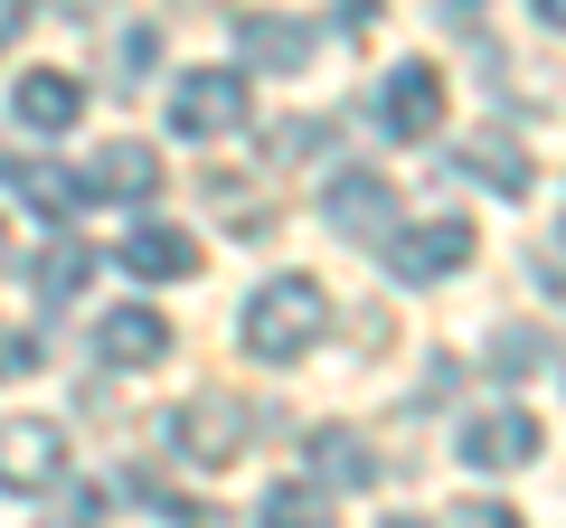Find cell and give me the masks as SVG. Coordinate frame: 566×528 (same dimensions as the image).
Returning <instances> with one entry per match:
<instances>
[{"mask_svg": "<svg viewBox=\"0 0 566 528\" xmlns=\"http://www.w3.org/2000/svg\"><path fill=\"white\" fill-rule=\"evenodd\" d=\"M538 20H547V29H566V0H538Z\"/></svg>", "mask_w": 566, "mask_h": 528, "instance_id": "cell-24", "label": "cell"}, {"mask_svg": "<svg viewBox=\"0 0 566 528\" xmlns=\"http://www.w3.org/2000/svg\"><path fill=\"white\" fill-rule=\"evenodd\" d=\"M463 463H472V472H520V463H538V415H520V406L472 415V425H463Z\"/></svg>", "mask_w": 566, "mask_h": 528, "instance_id": "cell-7", "label": "cell"}, {"mask_svg": "<svg viewBox=\"0 0 566 528\" xmlns=\"http://www.w3.org/2000/svg\"><path fill=\"white\" fill-rule=\"evenodd\" d=\"M95 349H104V359H114V368H151V359H161V349H170V321H161V311H114V321H104L95 330Z\"/></svg>", "mask_w": 566, "mask_h": 528, "instance_id": "cell-11", "label": "cell"}, {"mask_svg": "<svg viewBox=\"0 0 566 528\" xmlns=\"http://www.w3.org/2000/svg\"><path fill=\"white\" fill-rule=\"evenodd\" d=\"M20 29H29V0H0V47L20 39Z\"/></svg>", "mask_w": 566, "mask_h": 528, "instance_id": "cell-23", "label": "cell"}, {"mask_svg": "<svg viewBox=\"0 0 566 528\" xmlns=\"http://www.w3.org/2000/svg\"><path fill=\"white\" fill-rule=\"evenodd\" d=\"M491 359H501V378H528V368L547 359V340L538 330H491Z\"/></svg>", "mask_w": 566, "mask_h": 528, "instance_id": "cell-18", "label": "cell"}, {"mask_svg": "<svg viewBox=\"0 0 566 528\" xmlns=\"http://www.w3.org/2000/svg\"><path fill=\"white\" fill-rule=\"evenodd\" d=\"M123 274H142V284H170V274H199V245H189L180 226H133V236H123Z\"/></svg>", "mask_w": 566, "mask_h": 528, "instance_id": "cell-10", "label": "cell"}, {"mask_svg": "<svg viewBox=\"0 0 566 528\" xmlns=\"http://www.w3.org/2000/svg\"><path fill=\"white\" fill-rule=\"evenodd\" d=\"M387 528H424V519H387Z\"/></svg>", "mask_w": 566, "mask_h": 528, "instance_id": "cell-26", "label": "cell"}, {"mask_svg": "<svg viewBox=\"0 0 566 528\" xmlns=\"http://www.w3.org/2000/svg\"><path fill=\"white\" fill-rule=\"evenodd\" d=\"M322 208H331V226H340V236H387V226L406 218V208H397V189H387L378 170H340Z\"/></svg>", "mask_w": 566, "mask_h": 528, "instance_id": "cell-8", "label": "cell"}, {"mask_svg": "<svg viewBox=\"0 0 566 528\" xmlns=\"http://www.w3.org/2000/svg\"><path fill=\"white\" fill-rule=\"evenodd\" d=\"M151 57H161V39L151 29H123V76H151Z\"/></svg>", "mask_w": 566, "mask_h": 528, "instance_id": "cell-22", "label": "cell"}, {"mask_svg": "<svg viewBox=\"0 0 566 528\" xmlns=\"http://www.w3.org/2000/svg\"><path fill=\"white\" fill-rule=\"evenodd\" d=\"M255 528H322V500H312V490H274V500L255 509Z\"/></svg>", "mask_w": 566, "mask_h": 528, "instance_id": "cell-19", "label": "cell"}, {"mask_svg": "<svg viewBox=\"0 0 566 528\" xmlns=\"http://www.w3.org/2000/svg\"><path fill=\"white\" fill-rule=\"evenodd\" d=\"M104 500H114V482H85V490H66L48 528H95V519H104Z\"/></svg>", "mask_w": 566, "mask_h": 528, "instance_id": "cell-20", "label": "cell"}, {"mask_svg": "<svg viewBox=\"0 0 566 528\" xmlns=\"http://www.w3.org/2000/svg\"><path fill=\"white\" fill-rule=\"evenodd\" d=\"M85 274H95V245H76V236H57V245L39 255V293H48V303H66Z\"/></svg>", "mask_w": 566, "mask_h": 528, "instance_id": "cell-16", "label": "cell"}, {"mask_svg": "<svg viewBox=\"0 0 566 528\" xmlns=\"http://www.w3.org/2000/svg\"><path fill=\"white\" fill-rule=\"evenodd\" d=\"M378 245H387V274H397V284H434V274L472 264V226H463V218L406 226V236H378Z\"/></svg>", "mask_w": 566, "mask_h": 528, "instance_id": "cell-4", "label": "cell"}, {"mask_svg": "<svg viewBox=\"0 0 566 528\" xmlns=\"http://www.w3.org/2000/svg\"><path fill=\"white\" fill-rule=\"evenodd\" d=\"M57 10H76V20H85V10H95V0H57Z\"/></svg>", "mask_w": 566, "mask_h": 528, "instance_id": "cell-25", "label": "cell"}, {"mask_svg": "<svg viewBox=\"0 0 566 528\" xmlns=\"http://www.w3.org/2000/svg\"><path fill=\"white\" fill-rule=\"evenodd\" d=\"M237 39H245V57H264L274 76H293V66H303L312 47H322V29H312V20H264V10H255V20H245Z\"/></svg>", "mask_w": 566, "mask_h": 528, "instance_id": "cell-12", "label": "cell"}, {"mask_svg": "<svg viewBox=\"0 0 566 528\" xmlns=\"http://www.w3.org/2000/svg\"><path fill=\"white\" fill-rule=\"evenodd\" d=\"M312 482H331V490H368V482H378V453H368L359 434L322 425V434H312Z\"/></svg>", "mask_w": 566, "mask_h": 528, "instance_id": "cell-13", "label": "cell"}, {"mask_svg": "<svg viewBox=\"0 0 566 528\" xmlns=\"http://www.w3.org/2000/svg\"><path fill=\"white\" fill-rule=\"evenodd\" d=\"M0 255H10V236H0Z\"/></svg>", "mask_w": 566, "mask_h": 528, "instance_id": "cell-27", "label": "cell"}, {"mask_svg": "<svg viewBox=\"0 0 566 528\" xmlns=\"http://www.w3.org/2000/svg\"><path fill=\"white\" fill-rule=\"evenodd\" d=\"M170 123H180L189 142H227V133L245 123V76L237 66H199V76L170 95Z\"/></svg>", "mask_w": 566, "mask_h": 528, "instance_id": "cell-3", "label": "cell"}, {"mask_svg": "<svg viewBox=\"0 0 566 528\" xmlns=\"http://www.w3.org/2000/svg\"><path fill=\"white\" fill-rule=\"evenodd\" d=\"M76 85H66V76H48V66H39V76H20V95H10V114H20L29 123V133H66V123H76Z\"/></svg>", "mask_w": 566, "mask_h": 528, "instance_id": "cell-15", "label": "cell"}, {"mask_svg": "<svg viewBox=\"0 0 566 528\" xmlns=\"http://www.w3.org/2000/svg\"><path fill=\"white\" fill-rule=\"evenodd\" d=\"M453 528H520V509H510V500H463Z\"/></svg>", "mask_w": 566, "mask_h": 528, "instance_id": "cell-21", "label": "cell"}, {"mask_svg": "<svg viewBox=\"0 0 566 528\" xmlns=\"http://www.w3.org/2000/svg\"><path fill=\"white\" fill-rule=\"evenodd\" d=\"M453 170L482 180V189H501V199H528V151L510 142V133H472V142L453 151Z\"/></svg>", "mask_w": 566, "mask_h": 528, "instance_id": "cell-9", "label": "cell"}, {"mask_svg": "<svg viewBox=\"0 0 566 528\" xmlns=\"http://www.w3.org/2000/svg\"><path fill=\"white\" fill-rule=\"evenodd\" d=\"M10 180H20V199L48 208V218H66V208H76V180H66V170H48V161H10Z\"/></svg>", "mask_w": 566, "mask_h": 528, "instance_id": "cell-17", "label": "cell"}, {"mask_svg": "<svg viewBox=\"0 0 566 528\" xmlns=\"http://www.w3.org/2000/svg\"><path fill=\"white\" fill-rule=\"evenodd\" d=\"M48 482H66V434L39 415H10L0 425V490H48Z\"/></svg>", "mask_w": 566, "mask_h": 528, "instance_id": "cell-5", "label": "cell"}, {"mask_svg": "<svg viewBox=\"0 0 566 528\" xmlns=\"http://www.w3.org/2000/svg\"><path fill=\"white\" fill-rule=\"evenodd\" d=\"M378 114H387L397 142H434V133H444V76H434V66H397L387 95H378Z\"/></svg>", "mask_w": 566, "mask_h": 528, "instance_id": "cell-6", "label": "cell"}, {"mask_svg": "<svg viewBox=\"0 0 566 528\" xmlns=\"http://www.w3.org/2000/svg\"><path fill=\"white\" fill-rule=\"evenodd\" d=\"M85 180H95L104 199H151V189H161V161H151V151H142V142H104Z\"/></svg>", "mask_w": 566, "mask_h": 528, "instance_id": "cell-14", "label": "cell"}, {"mask_svg": "<svg viewBox=\"0 0 566 528\" xmlns=\"http://www.w3.org/2000/svg\"><path fill=\"white\" fill-rule=\"evenodd\" d=\"M331 330V293L312 284V274H274V284L245 303V349H255L264 368H283V359H303L312 340Z\"/></svg>", "mask_w": 566, "mask_h": 528, "instance_id": "cell-1", "label": "cell"}, {"mask_svg": "<svg viewBox=\"0 0 566 528\" xmlns=\"http://www.w3.org/2000/svg\"><path fill=\"white\" fill-rule=\"evenodd\" d=\"M170 444L189 453V463H237L245 444H255V406H245V397H227V387H208V397H189L180 415H170Z\"/></svg>", "mask_w": 566, "mask_h": 528, "instance_id": "cell-2", "label": "cell"}]
</instances>
